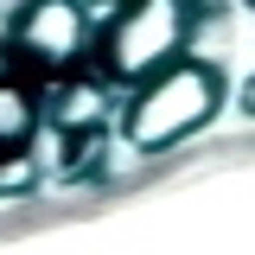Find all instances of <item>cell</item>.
I'll return each mask as SVG.
<instances>
[{"label":"cell","instance_id":"cell-1","mask_svg":"<svg viewBox=\"0 0 255 255\" xmlns=\"http://www.w3.org/2000/svg\"><path fill=\"white\" fill-rule=\"evenodd\" d=\"M191 32H198V0H115V13L96 26L90 58L102 83H147L159 64L185 58Z\"/></svg>","mask_w":255,"mask_h":255},{"label":"cell","instance_id":"cell-2","mask_svg":"<svg viewBox=\"0 0 255 255\" xmlns=\"http://www.w3.org/2000/svg\"><path fill=\"white\" fill-rule=\"evenodd\" d=\"M217 109H223V70L198 64V58H172V64H159L147 83L128 90L122 134H128V147L159 153V147L191 140L198 128H211Z\"/></svg>","mask_w":255,"mask_h":255},{"label":"cell","instance_id":"cell-3","mask_svg":"<svg viewBox=\"0 0 255 255\" xmlns=\"http://www.w3.org/2000/svg\"><path fill=\"white\" fill-rule=\"evenodd\" d=\"M90 45V13L83 0H19L0 32V64L13 77H45L58 83Z\"/></svg>","mask_w":255,"mask_h":255},{"label":"cell","instance_id":"cell-4","mask_svg":"<svg viewBox=\"0 0 255 255\" xmlns=\"http://www.w3.org/2000/svg\"><path fill=\"white\" fill-rule=\"evenodd\" d=\"M38 128H45V96L32 83H19L13 70H0V159L32 153Z\"/></svg>","mask_w":255,"mask_h":255},{"label":"cell","instance_id":"cell-5","mask_svg":"<svg viewBox=\"0 0 255 255\" xmlns=\"http://www.w3.org/2000/svg\"><path fill=\"white\" fill-rule=\"evenodd\" d=\"M102 122H109V90L90 83V77H58V90H51V128L64 140L70 134H96Z\"/></svg>","mask_w":255,"mask_h":255},{"label":"cell","instance_id":"cell-6","mask_svg":"<svg viewBox=\"0 0 255 255\" xmlns=\"http://www.w3.org/2000/svg\"><path fill=\"white\" fill-rule=\"evenodd\" d=\"M32 185H38V166H32V153L0 159V198H13V191H32Z\"/></svg>","mask_w":255,"mask_h":255},{"label":"cell","instance_id":"cell-7","mask_svg":"<svg viewBox=\"0 0 255 255\" xmlns=\"http://www.w3.org/2000/svg\"><path fill=\"white\" fill-rule=\"evenodd\" d=\"M83 6H115V0H83Z\"/></svg>","mask_w":255,"mask_h":255}]
</instances>
